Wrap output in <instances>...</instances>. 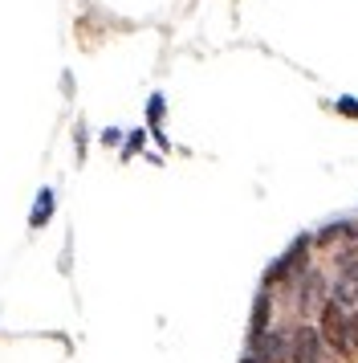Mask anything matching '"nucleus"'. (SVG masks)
<instances>
[{"label":"nucleus","mask_w":358,"mask_h":363,"mask_svg":"<svg viewBox=\"0 0 358 363\" xmlns=\"http://www.w3.org/2000/svg\"><path fill=\"white\" fill-rule=\"evenodd\" d=\"M318 327H322L325 343H330V351H334L338 359H354V355H358L350 311H346V306H338L334 298H325L322 306H318Z\"/></svg>","instance_id":"1"},{"label":"nucleus","mask_w":358,"mask_h":363,"mask_svg":"<svg viewBox=\"0 0 358 363\" xmlns=\"http://www.w3.org/2000/svg\"><path fill=\"white\" fill-rule=\"evenodd\" d=\"M289 363H338V355L330 351L322 327L301 323V327H293V355H289Z\"/></svg>","instance_id":"2"},{"label":"nucleus","mask_w":358,"mask_h":363,"mask_svg":"<svg viewBox=\"0 0 358 363\" xmlns=\"http://www.w3.org/2000/svg\"><path fill=\"white\" fill-rule=\"evenodd\" d=\"M244 363H253V359H244Z\"/></svg>","instance_id":"9"},{"label":"nucleus","mask_w":358,"mask_h":363,"mask_svg":"<svg viewBox=\"0 0 358 363\" xmlns=\"http://www.w3.org/2000/svg\"><path fill=\"white\" fill-rule=\"evenodd\" d=\"M325 298H330V281H325L322 269H313V265H309L306 274L297 278V306L309 311V306H322Z\"/></svg>","instance_id":"4"},{"label":"nucleus","mask_w":358,"mask_h":363,"mask_svg":"<svg viewBox=\"0 0 358 363\" xmlns=\"http://www.w3.org/2000/svg\"><path fill=\"white\" fill-rule=\"evenodd\" d=\"M330 298H334L338 306H346V311H358V281L334 278V286H330Z\"/></svg>","instance_id":"7"},{"label":"nucleus","mask_w":358,"mask_h":363,"mask_svg":"<svg viewBox=\"0 0 358 363\" xmlns=\"http://www.w3.org/2000/svg\"><path fill=\"white\" fill-rule=\"evenodd\" d=\"M273 327V290H260L253 298V314H248V339H257Z\"/></svg>","instance_id":"6"},{"label":"nucleus","mask_w":358,"mask_h":363,"mask_svg":"<svg viewBox=\"0 0 358 363\" xmlns=\"http://www.w3.org/2000/svg\"><path fill=\"white\" fill-rule=\"evenodd\" d=\"M313 241H318V249L330 245V241H346V245H358V220H350V216H342V220H330V225H322V229L313 233Z\"/></svg>","instance_id":"5"},{"label":"nucleus","mask_w":358,"mask_h":363,"mask_svg":"<svg viewBox=\"0 0 358 363\" xmlns=\"http://www.w3.org/2000/svg\"><path fill=\"white\" fill-rule=\"evenodd\" d=\"M293 355V330L269 327L265 335L248 339V359L253 363H289Z\"/></svg>","instance_id":"3"},{"label":"nucleus","mask_w":358,"mask_h":363,"mask_svg":"<svg viewBox=\"0 0 358 363\" xmlns=\"http://www.w3.org/2000/svg\"><path fill=\"white\" fill-rule=\"evenodd\" d=\"M338 115L358 118V99H338Z\"/></svg>","instance_id":"8"}]
</instances>
